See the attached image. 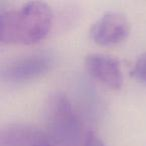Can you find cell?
<instances>
[{
	"label": "cell",
	"mask_w": 146,
	"mask_h": 146,
	"mask_svg": "<svg viewBox=\"0 0 146 146\" xmlns=\"http://www.w3.org/2000/svg\"><path fill=\"white\" fill-rule=\"evenodd\" d=\"M54 60L47 52H34L10 60L1 68V79L13 84L30 82L46 75Z\"/></svg>",
	"instance_id": "cell-3"
},
{
	"label": "cell",
	"mask_w": 146,
	"mask_h": 146,
	"mask_svg": "<svg viewBox=\"0 0 146 146\" xmlns=\"http://www.w3.org/2000/svg\"><path fill=\"white\" fill-rule=\"evenodd\" d=\"M86 72L100 84L111 90L123 87L124 74L120 62L111 55L91 53L84 59Z\"/></svg>",
	"instance_id": "cell-5"
},
{
	"label": "cell",
	"mask_w": 146,
	"mask_h": 146,
	"mask_svg": "<svg viewBox=\"0 0 146 146\" xmlns=\"http://www.w3.org/2000/svg\"><path fill=\"white\" fill-rule=\"evenodd\" d=\"M53 11L43 1H29L17 8L0 6V40L6 45H34L53 26Z\"/></svg>",
	"instance_id": "cell-1"
},
{
	"label": "cell",
	"mask_w": 146,
	"mask_h": 146,
	"mask_svg": "<svg viewBox=\"0 0 146 146\" xmlns=\"http://www.w3.org/2000/svg\"><path fill=\"white\" fill-rule=\"evenodd\" d=\"M0 146H56L48 132L23 123L8 124L0 133Z\"/></svg>",
	"instance_id": "cell-6"
},
{
	"label": "cell",
	"mask_w": 146,
	"mask_h": 146,
	"mask_svg": "<svg viewBox=\"0 0 146 146\" xmlns=\"http://www.w3.org/2000/svg\"><path fill=\"white\" fill-rule=\"evenodd\" d=\"M83 146H107L105 142L102 140L100 136H98L94 131H87L84 134Z\"/></svg>",
	"instance_id": "cell-8"
},
{
	"label": "cell",
	"mask_w": 146,
	"mask_h": 146,
	"mask_svg": "<svg viewBox=\"0 0 146 146\" xmlns=\"http://www.w3.org/2000/svg\"><path fill=\"white\" fill-rule=\"evenodd\" d=\"M130 33V22L118 11L103 13L90 28V38L99 46H113L123 42Z\"/></svg>",
	"instance_id": "cell-4"
},
{
	"label": "cell",
	"mask_w": 146,
	"mask_h": 146,
	"mask_svg": "<svg viewBox=\"0 0 146 146\" xmlns=\"http://www.w3.org/2000/svg\"><path fill=\"white\" fill-rule=\"evenodd\" d=\"M131 75L136 81L146 84V53L135 62L131 69Z\"/></svg>",
	"instance_id": "cell-7"
},
{
	"label": "cell",
	"mask_w": 146,
	"mask_h": 146,
	"mask_svg": "<svg viewBox=\"0 0 146 146\" xmlns=\"http://www.w3.org/2000/svg\"><path fill=\"white\" fill-rule=\"evenodd\" d=\"M48 134L61 146L83 145L82 124L70 99L64 93L51 95L46 110Z\"/></svg>",
	"instance_id": "cell-2"
}]
</instances>
